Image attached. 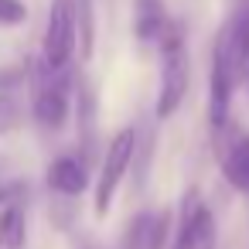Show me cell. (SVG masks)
<instances>
[{"label": "cell", "instance_id": "cell-16", "mask_svg": "<svg viewBox=\"0 0 249 249\" xmlns=\"http://www.w3.org/2000/svg\"><path fill=\"white\" fill-rule=\"evenodd\" d=\"M242 82H246V89H249V65H246V72H242Z\"/></svg>", "mask_w": 249, "mask_h": 249}, {"label": "cell", "instance_id": "cell-8", "mask_svg": "<svg viewBox=\"0 0 249 249\" xmlns=\"http://www.w3.org/2000/svg\"><path fill=\"white\" fill-rule=\"evenodd\" d=\"M45 181H48V188H52L55 195H62V198H79V195L89 188V167H86L82 157L62 154V157H55V160L48 164Z\"/></svg>", "mask_w": 249, "mask_h": 249}, {"label": "cell", "instance_id": "cell-14", "mask_svg": "<svg viewBox=\"0 0 249 249\" xmlns=\"http://www.w3.org/2000/svg\"><path fill=\"white\" fill-rule=\"evenodd\" d=\"M28 21L24 0H0V28H21Z\"/></svg>", "mask_w": 249, "mask_h": 249}, {"label": "cell", "instance_id": "cell-4", "mask_svg": "<svg viewBox=\"0 0 249 249\" xmlns=\"http://www.w3.org/2000/svg\"><path fill=\"white\" fill-rule=\"evenodd\" d=\"M133 150H137V133H133V130H120V133L109 140V147H106V154H103L99 181H96V215H99V218L109 212V205H113V198H116L123 178H126V171H130V164H133Z\"/></svg>", "mask_w": 249, "mask_h": 249}, {"label": "cell", "instance_id": "cell-7", "mask_svg": "<svg viewBox=\"0 0 249 249\" xmlns=\"http://www.w3.org/2000/svg\"><path fill=\"white\" fill-rule=\"evenodd\" d=\"M171 229V212H140L126 222L120 249H164Z\"/></svg>", "mask_w": 249, "mask_h": 249}, {"label": "cell", "instance_id": "cell-13", "mask_svg": "<svg viewBox=\"0 0 249 249\" xmlns=\"http://www.w3.org/2000/svg\"><path fill=\"white\" fill-rule=\"evenodd\" d=\"M75 24H79V52H82V58H92V45H96L92 0H75Z\"/></svg>", "mask_w": 249, "mask_h": 249}, {"label": "cell", "instance_id": "cell-2", "mask_svg": "<svg viewBox=\"0 0 249 249\" xmlns=\"http://www.w3.org/2000/svg\"><path fill=\"white\" fill-rule=\"evenodd\" d=\"M157 45H160V89H157V109L154 113H157V120H167L184 103V92L191 82V65H188V52H184V35L174 21L157 38Z\"/></svg>", "mask_w": 249, "mask_h": 249}, {"label": "cell", "instance_id": "cell-3", "mask_svg": "<svg viewBox=\"0 0 249 249\" xmlns=\"http://www.w3.org/2000/svg\"><path fill=\"white\" fill-rule=\"evenodd\" d=\"M75 48H79L75 0H52L48 24H45V41H41V62L48 69H69Z\"/></svg>", "mask_w": 249, "mask_h": 249}, {"label": "cell", "instance_id": "cell-6", "mask_svg": "<svg viewBox=\"0 0 249 249\" xmlns=\"http://www.w3.org/2000/svg\"><path fill=\"white\" fill-rule=\"evenodd\" d=\"M239 86V75L229 62V52L222 45V38H215L212 48V89H208V120L215 130H222L229 123V106H232V92Z\"/></svg>", "mask_w": 249, "mask_h": 249}, {"label": "cell", "instance_id": "cell-9", "mask_svg": "<svg viewBox=\"0 0 249 249\" xmlns=\"http://www.w3.org/2000/svg\"><path fill=\"white\" fill-rule=\"evenodd\" d=\"M171 24L167 0H133V31L140 41H157Z\"/></svg>", "mask_w": 249, "mask_h": 249}, {"label": "cell", "instance_id": "cell-15", "mask_svg": "<svg viewBox=\"0 0 249 249\" xmlns=\"http://www.w3.org/2000/svg\"><path fill=\"white\" fill-rule=\"evenodd\" d=\"M21 195H24L21 181H4V178H0V208H4L7 201H14V198H21Z\"/></svg>", "mask_w": 249, "mask_h": 249}, {"label": "cell", "instance_id": "cell-11", "mask_svg": "<svg viewBox=\"0 0 249 249\" xmlns=\"http://www.w3.org/2000/svg\"><path fill=\"white\" fill-rule=\"evenodd\" d=\"M222 174L235 191L249 195V137H239L222 150Z\"/></svg>", "mask_w": 249, "mask_h": 249}, {"label": "cell", "instance_id": "cell-12", "mask_svg": "<svg viewBox=\"0 0 249 249\" xmlns=\"http://www.w3.org/2000/svg\"><path fill=\"white\" fill-rule=\"evenodd\" d=\"M18 82H28V75H14V79H0V133H11L21 123V96H18Z\"/></svg>", "mask_w": 249, "mask_h": 249}, {"label": "cell", "instance_id": "cell-1", "mask_svg": "<svg viewBox=\"0 0 249 249\" xmlns=\"http://www.w3.org/2000/svg\"><path fill=\"white\" fill-rule=\"evenodd\" d=\"M28 86H31V116L41 130H62L72 109V79L69 69H48L41 58L28 65Z\"/></svg>", "mask_w": 249, "mask_h": 249}, {"label": "cell", "instance_id": "cell-10", "mask_svg": "<svg viewBox=\"0 0 249 249\" xmlns=\"http://www.w3.org/2000/svg\"><path fill=\"white\" fill-rule=\"evenodd\" d=\"M28 242V208L21 198L0 208V249H24Z\"/></svg>", "mask_w": 249, "mask_h": 249}, {"label": "cell", "instance_id": "cell-17", "mask_svg": "<svg viewBox=\"0 0 249 249\" xmlns=\"http://www.w3.org/2000/svg\"><path fill=\"white\" fill-rule=\"evenodd\" d=\"M82 249H103V246H96V242H86V246H82Z\"/></svg>", "mask_w": 249, "mask_h": 249}, {"label": "cell", "instance_id": "cell-5", "mask_svg": "<svg viewBox=\"0 0 249 249\" xmlns=\"http://www.w3.org/2000/svg\"><path fill=\"white\" fill-rule=\"evenodd\" d=\"M171 249H215V218L195 191H188L181 201L178 232H174Z\"/></svg>", "mask_w": 249, "mask_h": 249}]
</instances>
